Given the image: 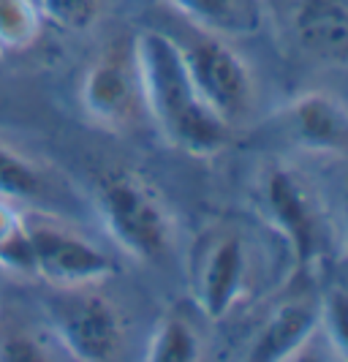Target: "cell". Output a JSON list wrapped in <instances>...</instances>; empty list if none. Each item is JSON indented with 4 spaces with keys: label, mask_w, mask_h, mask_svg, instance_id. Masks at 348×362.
<instances>
[{
    "label": "cell",
    "mask_w": 348,
    "mask_h": 362,
    "mask_svg": "<svg viewBox=\"0 0 348 362\" xmlns=\"http://www.w3.org/2000/svg\"><path fill=\"white\" fill-rule=\"evenodd\" d=\"M142 101L166 142L188 156L207 158L229 145V123L196 93L180 44L161 30H142L133 41Z\"/></svg>",
    "instance_id": "obj_1"
},
{
    "label": "cell",
    "mask_w": 348,
    "mask_h": 362,
    "mask_svg": "<svg viewBox=\"0 0 348 362\" xmlns=\"http://www.w3.org/2000/svg\"><path fill=\"white\" fill-rule=\"evenodd\" d=\"M98 210L112 240L139 262L164 259L172 223L161 199L133 175H109L98 185Z\"/></svg>",
    "instance_id": "obj_2"
},
{
    "label": "cell",
    "mask_w": 348,
    "mask_h": 362,
    "mask_svg": "<svg viewBox=\"0 0 348 362\" xmlns=\"http://www.w3.org/2000/svg\"><path fill=\"white\" fill-rule=\"evenodd\" d=\"M85 289H60L49 303V325L73 360L107 362L123 346V322L109 300Z\"/></svg>",
    "instance_id": "obj_3"
},
{
    "label": "cell",
    "mask_w": 348,
    "mask_h": 362,
    "mask_svg": "<svg viewBox=\"0 0 348 362\" xmlns=\"http://www.w3.org/2000/svg\"><path fill=\"white\" fill-rule=\"evenodd\" d=\"M180 52L196 93L220 120L232 126L248 115L253 101V79L245 60L232 47L215 36H199L183 41Z\"/></svg>",
    "instance_id": "obj_4"
},
{
    "label": "cell",
    "mask_w": 348,
    "mask_h": 362,
    "mask_svg": "<svg viewBox=\"0 0 348 362\" xmlns=\"http://www.w3.org/2000/svg\"><path fill=\"white\" fill-rule=\"evenodd\" d=\"M261 204L270 223L286 237L294 262L299 267L313 264L324 251V221L313 202L308 185L292 169L275 166L267 172L261 185Z\"/></svg>",
    "instance_id": "obj_5"
},
{
    "label": "cell",
    "mask_w": 348,
    "mask_h": 362,
    "mask_svg": "<svg viewBox=\"0 0 348 362\" xmlns=\"http://www.w3.org/2000/svg\"><path fill=\"white\" fill-rule=\"evenodd\" d=\"M28 237L33 251V275L49 281L57 289L92 286L117 272L109 254L63 226L36 223L28 226Z\"/></svg>",
    "instance_id": "obj_6"
},
{
    "label": "cell",
    "mask_w": 348,
    "mask_h": 362,
    "mask_svg": "<svg viewBox=\"0 0 348 362\" xmlns=\"http://www.w3.org/2000/svg\"><path fill=\"white\" fill-rule=\"evenodd\" d=\"M251 256L242 237L218 232L202 245L193 262V294L210 319H223L248 286Z\"/></svg>",
    "instance_id": "obj_7"
},
{
    "label": "cell",
    "mask_w": 348,
    "mask_h": 362,
    "mask_svg": "<svg viewBox=\"0 0 348 362\" xmlns=\"http://www.w3.org/2000/svg\"><path fill=\"white\" fill-rule=\"evenodd\" d=\"M82 107L88 117L104 128H123L136 117L142 101V85L133 60V47L128 54L107 52L92 63L82 79Z\"/></svg>",
    "instance_id": "obj_8"
},
{
    "label": "cell",
    "mask_w": 348,
    "mask_h": 362,
    "mask_svg": "<svg viewBox=\"0 0 348 362\" xmlns=\"http://www.w3.org/2000/svg\"><path fill=\"white\" fill-rule=\"evenodd\" d=\"M280 134L316 153L348 150V109L327 93H305L277 115Z\"/></svg>",
    "instance_id": "obj_9"
},
{
    "label": "cell",
    "mask_w": 348,
    "mask_h": 362,
    "mask_svg": "<svg viewBox=\"0 0 348 362\" xmlns=\"http://www.w3.org/2000/svg\"><path fill=\"white\" fill-rule=\"evenodd\" d=\"M321 310L313 303H286L277 308L267 325L258 329L256 341L248 349V360L253 362H283L299 357L318 329Z\"/></svg>",
    "instance_id": "obj_10"
},
{
    "label": "cell",
    "mask_w": 348,
    "mask_h": 362,
    "mask_svg": "<svg viewBox=\"0 0 348 362\" xmlns=\"http://www.w3.org/2000/svg\"><path fill=\"white\" fill-rule=\"evenodd\" d=\"M296 36L308 52L348 63V6L340 0H305L296 11Z\"/></svg>",
    "instance_id": "obj_11"
},
{
    "label": "cell",
    "mask_w": 348,
    "mask_h": 362,
    "mask_svg": "<svg viewBox=\"0 0 348 362\" xmlns=\"http://www.w3.org/2000/svg\"><path fill=\"white\" fill-rule=\"evenodd\" d=\"M199 338L193 332V327L185 322L180 313H169L164 322L158 325L150 349H147V360L150 362H193L199 360Z\"/></svg>",
    "instance_id": "obj_12"
},
{
    "label": "cell",
    "mask_w": 348,
    "mask_h": 362,
    "mask_svg": "<svg viewBox=\"0 0 348 362\" xmlns=\"http://www.w3.org/2000/svg\"><path fill=\"white\" fill-rule=\"evenodd\" d=\"M44 188H47V177L36 163L19 156L17 150L0 145V199H38Z\"/></svg>",
    "instance_id": "obj_13"
},
{
    "label": "cell",
    "mask_w": 348,
    "mask_h": 362,
    "mask_svg": "<svg viewBox=\"0 0 348 362\" xmlns=\"http://www.w3.org/2000/svg\"><path fill=\"white\" fill-rule=\"evenodd\" d=\"M38 0H0V49H25L41 33Z\"/></svg>",
    "instance_id": "obj_14"
},
{
    "label": "cell",
    "mask_w": 348,
    "mask_h": 362,
    "mask_svg": "<svg viewBox=\"0 0 348 362\" xmlns=\"http://www.w3.org/2000/svg\"><path fill=\"white\" fill-rule=\"evenodd\" d=\"M166 3L174 6L180 14H185L204 30L229 33V30H239L242 25L237 0H166Z\"/></svg>",
    "instance_id": "obj_15"
},
{
    "label": "cell",
    "mask_w": 348,
    "mask_h": 362,
    "mask_svg": "<svg viewBox=\"0 0 348 362\" xmlns=\"http://www.w3.org/2000/svg\"><path fill=\"white\" fill-rule=\"evenodd\" d=\"M38 6H41V14L49 22H55L57 28L82 33L92 28V22L98 19L104 0H38Z\"/></svg>",
    "instance_id": "obj_16"
},
{
    "label": "cell",
    "mask_w": 348,
    "mask_h": 362,
    "mask_svg": "<svg viewBox=\"0 0 348 362\" xmlns=\"http://www.w3.org/2000/svg\"><path fill=\"white\" fill-rule=\"evenodd\" d=\"M0 360L8 362H41V360H52L49 349L41 344L38 338L28 335V332H19L14 338H8L6 344L0 346Z\"/></svg>",
    "instance_id": "obj_17"
},
{
    "label": "cell",
    "mask_w": 348,
    "mask_h": 362,
    "mask_svg": "<svg viewBox=\"0 0 348 362\" xmlns=\"http://www.w3.org/2000/svg\"><path fill=\"white\" fill-rule=\"evenodd\" d=\"M327 325L337 349L348 357V291L335 289L327 300Z\"/></svg>",
    "instance_id": "obj_18"
},
{
    "label": "cell",
    "mask_w": 348,
    "mask_h": 362,
    "mask_svg": "<svg viewBox=\"0 0 348 362\" xmlns=\"http://www.w3.org/2000/svg\"><path fill=\"white\" fill-rule=\"evenodd\" d=\"M346 218H348V194H346Z\"/></svg>",
    "instance_id": "obj_19"
}]
</instances>
